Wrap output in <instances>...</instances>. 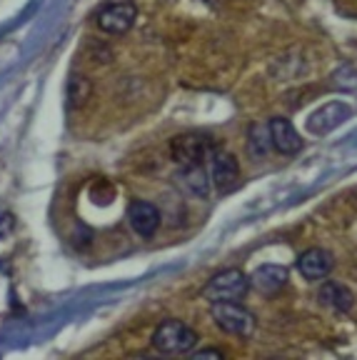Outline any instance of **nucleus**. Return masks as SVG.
I'll list each match as a JSON object with an SVG mask.
<instances>
[{
  "label": "nucleus",
  "instance_id": "1",
  "mask_svg": "<svg viewBox=\"0 0 357 360\" xmlns=\"http://www.w3.org/2000/svg\"><path fill=\"white\" fill-rule=\"evenodd\" d=\"M150 343L162 355H183L197 345V333L183 321H165L155 328Z\"/></svg>",
  "mask_w": 357,
  "mask_h": 360
},
{
  "label": "nucleus",
  "instance_id": "2",
  "mask_svg": "<svg viewBox=\"0 0 357 360\" xmlns=\"http://www.w3.org/2000/svg\"><path fill=\"white\" fill-rule=\"evenodd\" d=\"M210 318L220 330L230 333V335L247 338L255 330V315L240 305L238 300H218L210 305Z\"/></svg>",
  "mask_w": 357,
  "mask_h": 360
},
{
  "label": "nucleus",
  "instance_id": "3",
  "mask_svg": "<svg viewBox=\"0 0 357 360\" xmlns=\"http://www.w3.org/2000/svg\"><path fill=\"white\" fill-rule=\"evenodd\" d=\"M247 290H250V278L242 270L228 268L207 281V285L202 288V295L210 303H218V300H242Z\"/></svg>",
  "mask_w": 357,
  "mask_h": 360
},
{
  "label": "nucleus",
  "instance_id": "4",
  "mask_svg": "<svg viewBox=\"0 0 357 360\" xmlns=\"http://www.w3.org/2000/svg\"><path fill=\"white\" fill-rule=\"evenodd\" d=\"M170 153H173V160L178 165H193L202 163L212 153V146L205 133H183L178 138H173Z\"/></svg>",
  "mask_w": 357,
  "mask_h": 360
},
{
  "label": "nucleus",
  "instance_id": "5",
  "mask_svg": "<svg viewBox=\"0 0 357 360\" xmlns=\"http://www.w3.org/2000/svg\"><path fill=\"white\" fill-rule=\"evenodd\" d=\"M135 18H138V8L130 0H117V3H108L100 13H98V28L103 33L110 35H123L133 28Z\"/></svg>",
  "mask_w": 357,
  "mask_h": 360
},
{
  "label": "nucleus",
  "instance_id": "6",
  "mask_svg": "<svg viewBox=\"0 0 357 360\" xmlns=\"http://www.w3.org/2000/svg\"><path fill=\"white\" fill-rule=\"evenodd\" d=\"M350 115H352V108L347 105V103L332 101V103H327V105L318 108V110L307 118V128L315 135H327V133H332L337 125L345 123Z\"/></svg>",
  "mask_w": 357,
  "mask_h": 360
},
{
  "label": "nucleus",
  "instance_id": "7",
  "mask_svg": "<svg viewBox=\"0 0 357 360\" xmlns=\"http://www.w3.org/2000/svg\"><path fill=\"white\" fill-rule=\"evenodd\" d=\"M210 173L215 180V188L218 193H233L240 183V165L235 160V155H230L228 150H212V163Z\"/></svg>",
  "mask_w": 357,
  "mask_h": 360
},
{
  "label": "nucleus",
  "instance_id": "8",
  "mask_svg": "<svg viewBox=\"0 0 357 360\" xmlns=\"http://www.w3.org/2000/svg\"><path fill=\"white\" fill-rule=\"evenodd\" d=\"M335 268V258L325 248H310L297 258V270L305 281H323Z\"/></svg>",
  "mask_w": 357,
  "mask_h": 360
},
{
  "label": "nucleus",
  "instance_id": "9",
  "mask_svg": "<svg viewBox=\"0 0 357 360\" xmlns=\"http://www.w3.org/2000/svg\"><path fill=\"white\" fill-rule=\"evenodd\" d=\"M290 281V273L285 265H275V263H268V265H260L255 268V273L250 276V285L255 288L260 295H278L285 285Z\"/></svg>",
  "mask_w": 357,
  "mask_h": 360
},
{
  "label": "nucleus",
  "instance_id": "10",
  "mask_svg": "<svg viewBox=\"0 0 357 360\" xmlns=\"http://www.w3.org/2000/svg\"><path fill=\"white\" fill-rule=\"evenodd\" d=\"M128 220L140 238H152L160 228V210L148 200H133L128 208Z\"/></svg>",
  "mask_w": 357,
  "mask_h": 360
},
{
  "label": "nucleus",
  "instance_id": "11",
  "mask_svg": "<svg viewBox=\"0 0 357 360\" xmlns=\"http://www.w3.org/2000/svg\"><path fill=\"white\" fill-rule=\"evenodd\" d=\"M268 133H270V143H273V148L283 153V155H295V153L302 150L300 135H297V130L292 128L290 120L273 118L268 123Z\"/></svg>",
  "mask_w": 357,
  "mask_h": 360
},
{
  "label": "nucleus",
  "instance_id": "12",
  "mask_svg": "<svg viewBox=\"0 0 357 360\" xmlns=\"http://www.w3.org/2000/svg\"><path fill=\"white\" fill-rule=\"evenodd\" d=\"M318 300L325 308L335 310V313H350L352 305H355V295L350 292V288H345L342 283L327 281L320 285Z\"/></svg>",
  "mask_w": 357,
  "mask_h": 360
},
{
  "label": "nucleus",
  "instance_id": "13",
  "mask_svg": "<svg viewBox=\"0 0 357 360\" xmlns=\"http://www.w3.org/2000/svg\"><path fill=\"white\" fill-rule=\"evenodd\" d=\"M180 183H183V188L190 195L207 198V193H210V178H207L202 163L180 165Z\"/></svg>",
  "mask_w": 357,
  "mask_h": 360
},
{
  "label": "nucleus",
  "instance_id": "14",
  "mask_svg": "<svg viewBox=\"0 0 357 360\" xmlns=\"http://www.w3.org/2000/svg\"><path fill=\"white\" fill-rule=\"evenodd\" d=\"M90 93H93V83L85 75H70V80H67V105H85L90 101Z\"/></svg>",
  "mask_w": 357,
  "mask_h": 360
},
{
  "label": "nucleus",
  "instance_id": "15",
  "mask_svg": "<svg viewBox=\"0 0 357 360\" xmlns=\"http://www.w3.org/2000/svg\"><path fill=\"white\" fill-rule=\"evenodd\" d=\"M332 85L340 90H357V70L352 65H342L332 75Z\"/></svg>",
  "mask_w": 357,
  "mask_h": 360
},
{
  "label": "nucleus",
  "instance_id": "16",
  "mask_svg": "<svg viewBox=\"0 0 357 360\" xmlns=\"http://www.w3.org/2000/svg\"><path fill=\"white\" fill-rule=\"evenodd\" d=\"M265 141H270L268 128H260V125H255V128L250 130V153L255 158L268 153V143H265Z\"/></svg>",
  "mask_w": 357,
  "mask_h": 360
},
{
  "label": "nucleus",
  "instance_id": "17",
  "mask_svg": "<svg viewBox=\"0 0 357 360\" xmlns=\"http://www.w3.org/2000/svg\"><path fill=\"white\" fill-rule=\"evenodd\" d=\"M193 358H223V350H218V348H202V350H195V353H193Z\"/></svg>",
  "mask_w": 357,
  "mask_h": 360
}]
</instances>
